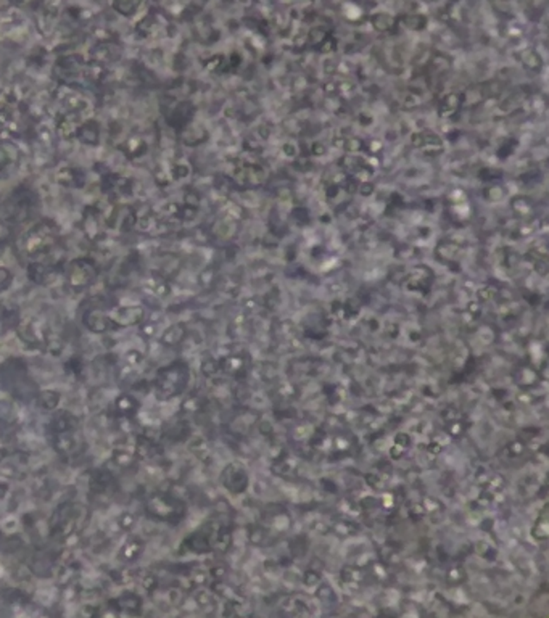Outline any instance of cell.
Here are the masks:
<instances>
[{"label": "cell", "instance_id": "6da1fadb", "mask_svg": "<svg viewBox=\"0 0 549 618\" xmlns=\"http://www.w3.org/2000/svg\"><path fill=\"white\" fill-rule=\"evenodd\" d=\"M16 150L10 145H0V178H7L16 164Z\"/></svg>", "mask_w": 549, "mask_h": 618}]
</instances>
